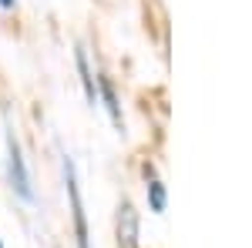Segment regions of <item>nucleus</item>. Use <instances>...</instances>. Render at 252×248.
Instances as JSON below:
<instances>
[{"label":"nucleus","mask_w":252,"mask_h":248,"mask_svg":"<svg viewBox=\"0 0 252 248\" xmlns=\"http://www.w3.org/2000/svg\"><path fill=\"white\" fill-rule=\"evenodd\" d=\"M7 171H10V185H14V191H17L24 201H31V198H34V191H31V178H27L24 158H20V144H17V138H14V134L7 138Z\"/></svg>","instance_id":"f257e3e1"},{"label":"nucleus","mask_w":252,"mask_h":248,"mask_svg":"<svg viewBox=\"0 0 252 248\" xmlns=\"http://www.w3.org/2000/svg\"><path fill=\"white\" fill-rule=\"evenodd\" d=\"M64 178H67V194H71V208H74V228H78V248H88V221H84V205H81L78 178L71 158H64Z\"/></svg>","instance_id":"f03ea898"},{"label":"nucleus","mask_w":252,"mask_h":248,"mask_svg":"<svg viewBox=\"0 0 252 248\" xmlns=\"http://www.w3.org/2000/svg\"><path fill=\"white\" fill-rule=\"evenodd\" d=\"M118 248H138V211L131 201L118 208Z\"/></svg>","instance_id":"7ed1b4c3"},{"label":"nucleus","mask_w":252,"mask_h":248,"mask_svg":"<svg viewBox=\"0 0 252 248\" xmlns=\"http://www.w3.org/2000/svg\"><path fill=\"white\" fill-rule=\"evenodd\" d=\"M101 94H104V104H108V111H111V117H115V124H121L118 97H115V91H111V81H108V77H101Z\"/></svg>","instance_id":"20e7f679"},{"label":"nucleus","mask_w":252,"mask_h":248,"mask_svg":"<svg viewBox=\"0 0 252 248\" xmlns=\"http://www.w3.org/2000/svg\"><path fill=\"white\" fill-rule=\"evenodd\" d=\"M148 198H152V211H165V188L158 178L148 181Z\"/></svg>","instance_id":"39448f33"},{"label":"nucleus","mask_w":252,"mask_h":248,"mask_svg":"<svg viewBox=\"0 0 252 248\" xmlns=\"http://www.w3.org/2000/svg\"><path fill=\"white\" fill-rule=\"evenodd\" d=\"M78 67H81L84 91H88V97H91V101H94V81H91V67H88V57H84V51H78Z\"/></svg>","instance_id":"423d86ee"},{"label":"nucleus","mask_w":252,"mask_h":248,"mask_svg":"<svg viewBox=\"0 0 252 248\" xmlns=\"http://www.w3.org/2000/svg\"><path fill=\"white\" fill-rule=\"evenodd\" d=\"M0 7H14V0H0Z\"/></svg>","instance_id":"0eeeda50"}]
</instances>
